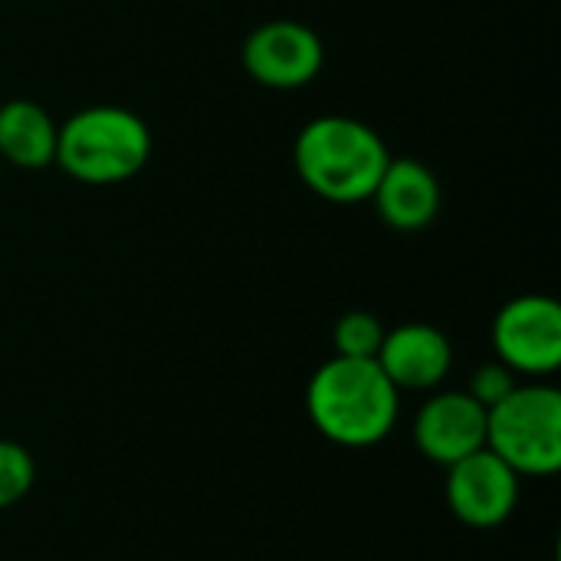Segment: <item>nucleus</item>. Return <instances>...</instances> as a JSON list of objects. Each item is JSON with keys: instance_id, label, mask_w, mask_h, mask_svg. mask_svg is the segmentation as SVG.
Returning <instances> with one entry per match:
<instances>
[{"instance_id": "f03ea898", "label": "nucleus", "mask_w": 561, "mask_h": 561, "mask_svg": "<svg viewBox=\"0 0 561 561\" xmlns=\"http://www.w3.org/2000/svg\"><path fill=\"white\" fill-rule=\"evenodd\" d=\"M302 184L332 204L371 201L391 151L381 135L348 115H319L302 125L293 148Z\"/></svg>"}, {"instance_id": "0eeeda50", "label": "nucleus", "mask_w": 561, "mask_h": 561, "mask_svg": "<svg viewBox=\"0 0 561 561\" xmlns=\"http://www.w3.org/2000/svg\"><path fill=\"white\" fill-rule=\"evenodd\" d=\"M523 477L513 473L493 450H477L447 467L444 500L457 523L470 529H496L519 506Z\"/></svg>"}, {"instance_id": "423d86ee", "label": "nucleus", "mask_w": 561, "mask_h": 561, "mask_svg": "<svg viewBox=\"0 0 561 561\" xmlns=\"http://www.w3.org/2000/svg\"><path fill=\"white\" fill-rule=\"evenodd\" d=\"M243 69L266 89H302L325 66L319 33L299 20H266L253 26L240 49Z\"/></svg>"}, {"instance_id": "f8f14e48", "label": "nucleus", "mask_w": 561, "mask_h": 561, "mask_svg": "<svg viewBox=\"0 0 561 561\" xmlns=\"http://www.w3.org/2000/svg\"><path fill=\"white\" fill-rule=\"evenodd\" d=\"M385 325L378 316L365 312V309H355V312H345L339 322H335V332H332V345H335V355L342 358H378V348L385 342Z\"/></svg>"}, {"instance_id": "9b49d317", "label": "nucleus", "mask_w": 561, "mask_h": 561, "mask_svg": "<svg viewBox=\"0 0 561 561\" xmlns=\"http://www.w3.org/2000/svg\"><path fill=\"white\" fill-rule=\"evenodd\" d=\"M59 125L33 99H10L0 105V158L23 171H39L56 161Z\"/></svg>"}, {"instance_id": "ddd939ff", "label": "nucleus", "mask_w": 561, "mask_h": 561, "mask_svg": "<svg viewBox=\"0 0 561 561\" xmlns=\"http://www.w3.org/2000/svg\"><path fill=\"white\" fill-rule=\"evenodd\" d=\"M36 483V460L16 440H0V510L16 506Z\"/></svg>"}, {"instance_id": "20e7f679", "label": "nucleus", "mask_w": 561, "mask_h": 561, "mask_svg": "<svg viewBox=\"0 0 561 561\" xmlns=\"http://www.w3.org/2000/svg\"><path fill=\"white\" fill-rule=\"evenodd\" d=\"M486 450L519 477H556L561 470V391L556 385H516L486 411Z\"/></svg>"}, {"instance_id": "4468645a", "label": "nucleus", "mask_w": 561, "mask_h": 561, "mask_svg": "<svg viewBox=\"0 0 561 561\" xmlns=\"http://www.w3.org/2000/svg\"><path fill=\"white\" fill-rule=\"evenodd\" d=\"M516 385H519V378H516L503 362H486V365H480V368L473 371L467 394H470L477 404H483V408L490 411V408L500 404Z\"/></svg>"}, {"instance_id": "6e6552de", "label": "nucleus", "mask_w": 561, "mask_h": 561, "mask_svg": "<svg viewBox=\"0 0 561 561\" xmlns=\"http://www.w3.org/2000/svg\"><path fill=\"white\" fill-rule=\"evenodd\" d=\"M411 434L421 457L447 470L486 447V408L467 391H437L417 408Z\"/></svg>"}, {"instance_id": "f257e3e1", "label": "nucleus", "mask_w": 561, "mask_h": 561, "mask_svg": "<svg viewBox=\"0 0 561 561\" xmlns=\"http://www.w3.org/2000/svg\"><path fill=\"white\" fill-rule=\"evenodd\" d=\"M306 411L329 444L368 450L391 437L401 414V391L375 358L332 355L309 378Z\"/></svg>"}, {"instance_id": "7ed1b4c3", "label": "nucleus", "mask_w": 561, "mask_h": 561, "mask_svg": "<svg viewBox=\"0 0 561 561\" xmlns=\"http://www.w3.org/2000/svg\"><path fill=\"white\" fill-rule=\"evenodd\" d=\"M151 158V131L141 115L122 105L72 112L56 135V161L72 181L108 187L135 178Z\"/></svg>"}, {"instance_id": "1a4fd4ad", "label": "nucleus", "mask_w": 561, "mask_h": 561, "mask_svg": "<svg viewBox=\"0 0 561 561\" xmlns=\"http://www.w3.org/2000/svg\"><path fill=\"white\" fill-rule=\"evenodd\" d=\"M375 362L381 365V371L401 394L437 391L454 368V345L437 325L404 322L385 332V342Z\"/></svg>"}, {"instance_id": "9d476101", "label": "nucleus", "mask_w": 561, "mask_h": 561, "mask_svg": "<svg viewBox=\"0 0 561 561\" xmlns=\"http://www.w3.org/2000/svg\"><path fill=\"white\" fill-rule=\"evenodd\" d=\"M378 217L401 233L424 230L440 210V181L417 158H391L375 194Z\"/></svg>"}, {"instance_id": "39448f33", "label": "nucleus", "mask_w": 561, "mask_h": 561, "mask_svg": "<svg viewBox=\"0 0 561 561\" xmlns=\"http://www.w3.org/2000/svg\"><path fill=\"white\" fill-rule=\"evenodd\" d=\"M493 352L516 378H549L561 368V306L552 296H516L493 319Z\"/></svg>"}]
</instances>
